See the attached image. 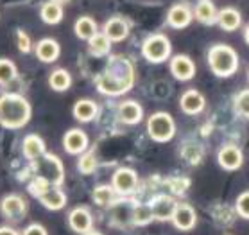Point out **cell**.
Listing matches in <instances>:
<instances>
[{"label":"cell","mask_w":249,"mask_h":235,"mask_svg":"<svg viewBox=\"0 0 249 235\" xmlns=\"http://www.w3.org/2000/svg\"><path fill=\"white\" fill-rule=\"evenodd\" d=\"M33 171L36 174V178L45 180L51 187H59L65 180L63 162L52 153H45L41 158L33 162Z\"/></svg>","instance_id":"277c9868"},{"label":"cell","mask_w":249,"mask_h":235,"mask_svg":"<svg viewBox=\"0 0 249 235\" xmlns=\"http://www.w3.org/2000/svg\"><path fill=\"white\" fill-rule=\"evenodd\" d=\"M27 189H29V192H31V194L34 196V198H38V199H40L41 194H43L45 190L51 189V185L47 183L45 180H41V178H34L33 181H31V185H29Z\"/></svg>","instance_id":"74e56055"},{"label":"cell","mask_w":249,"mask_h":235,"mask_svg":"<svg viewBox=\"0 0 249 235\" xmlns=\"http://www.w3.org/2000/svg\"><path fill=\"white\" fill-rule=\"evenodd\" d=\"M192 9L187 4H174L167 13V23L172 29H185L192 22Z\"/></svg>","instance_id":"2e32d148"},{"label":"cell","mask_w":249,"mask_h":235,"mask_svg":"<svg viewBox=\"0 0 249 235\" xmlns=\"http://www.w3.org/2000/svg\"><path fill=\"white\" fill-rule=\"evenodd\" d=\"M17 47L22 54H29L31 49H33V41H31V36L23 31V29H17Z\"/></svg>","instance_id":"8d00e7d4"},{"label":"cell","mask_w":249,"mask_h":235,"mask_svg":"<svg viewBox=\"0 0 249 235\" xmlns=\"http://www.w3.org/2000/svg\"><path fill=\"white\" fill-rule=\"evenodd\" d=\"M97 165H99V162H97V156L93 151H86V153H83L79 162H77V169H79L83 174H93Z\"/></svg>","instance_id":"1f68e13d"},{"label":"cell","mask_w":249,"mask_h":235,"mask_svg":"<svg viewBox=\"0 0 249 235\" xmlns=\"http://www.w3.org/2000/svg\"><path fill=\"white\" fill-rule=\"evenodd\" d=\"M235 212L244 219H249V190L238 194L237 201H235Z\"/></svg>","instance_id":"d590c367"},{"label":"cell","mask_w":249,"mask_h":235,"mask_svg":"<svg viewBox=\"0 0 249 235\" xmlns=\"http://www.w3.org/2000/svg\"><path fill=\"white\" fill-rule=\"evenodd\" d=\"M208 65L217 77H230L238 70V56L233 47L219 43L208 51Z\"/></svg>","instance_id":"3957f363"},{"label":"cell","mask_w":249,"mask_h":235,"mask_svg":"<svg viewBox=\"0 0 249 235\" xmlns=\"http://www.w3.org/2000/svg\"><path fill=\"white\" fill-rule=\"evenodd\" d=\"M172 224L181 232H188L197 224V212L188 203H178L172 216Z\"/></svg>","instance_id":"4fadbf2b"},{"label":"cell","mask_w":249,"mask_h":235,"mask_svg":"<svg viewBox=\"0 0 249 235\" xmlns=\"http://www.w3.org/2000/svg\"><path fill=\"white\" fill-rule=\"evenodd\" d=\"M18 75V70H17V65L13 63L11 59H7V57H2L0 59V86H7L9 83L17 79Z\"/></svg>","instance_id":"4dcf8cb0"},{"label":"cell","mask_w":249,"mask_h":235,"mask_svg":"<svg viewBox=\"0 0 249 235\" xmlns=\"http://www.w3.org/2000/svg\"><path fill=\"white\" fill-rule=\"evenodd\" d=\"M183 158L190 162V163H199L201 158H203V149L199 147L197 144H188L183 149Z\"/></svg>","instance_id":"e575fe53"},{"label":"cell","mask_w":249,"mask_h":235,"mask_svg":"<svg viewBox=\"0 0 249 235\" xmlns=\"http://www.w3.org/2000/svg\"><path fill=\"white\" fill-rule=\"evenodd\" d=\"M56 2H59V4H63V2H70V0H56Z\"/></svg>","instance_id":"7bdbcfd3"},{"label":"cell","mask_w":249,"mask_h":235,"mask_svg":"<svg viewBox=\"0 0 249 235\" xmlns=\"http://www.w3.org/2000/svg\"><path fill=\"white\" fill-rule=\"evenodd\" d=\"M170 52H172V45L165 35H151L142 43V56L149 63H163L170 57Z\"/></svg>","instance_id":"8992f818"},{"label":"cell","mask_w":249,"mask_h":235,"mask_svg":"<svg viewBox=\"0 0 249 235\" xmlns=\"http://www.w3.org/2000/svg\"><path fill=\"white\" fill-rule=\"evenodd\" d=\"M0 235H22V234H18V230L11 228V226H0Z\"/></svg>","instance_id":"ab89813d"},{"label":"cell","mask_w":249,"mask_h":235,"mask_svg":"<svg viewBox=\"0 0 249 235\" xmlns=\"http://www.w3.org/2000/svg\"><path fill=\"white\" fill-rule=\"evenodd\" d=\"M217 15L219 11L215 9L212 0H199L194 9V17L197 18V22L204 23V25H212L217 22Z\"/></svg>","instance_id":"cb8c5ba5"},{"label":"cell","mask_w":249,"mask_h":235,"mask_svg":"<svg viewBox=\"0 0 249 235\" xmlns=\"http://www.w3.org/2000/svg\"><path fill=\"white\" fill-rule=\"evenodd\" d=\"M0 210L11 221H22L27 214V201L20 194H7L0 203Z\"/></svg>","instance_id":"9c48e42d"},{"label":"cell","mask_w":249,"mask_h":235,"mask_svg":"<svg viewBox=\"0 0 249 235\" xmlns=\"http://www.w3.org/2000/svg\"><path fill=\"white\" fill-rule=\"evenodd\" d=\"M22 151H23V156L27 160L36 162L38 158H41L47 153L45 142H43V138L40 135H27V137L23 138Z\"/></svg>","instance_id":"ffe728a7"},{"label":"cell","mask_w":249,"mask_h":235,"mask_svg":"<svg viewBox=\"0 0 249 235\" xmlns=\"http://www.w3.org/2000/svg\"><path fill=\"white\" fill-rule=\"evenodd\" d=\"M117 113H119L120 122L129 124V126L140 124L142 119H143V109H142V106L136 101H124V103H120Z\"/></svg>","instance_id":"ac0fdd59"},{"label":"cell","mask_w":249,"mask_h":235,"mask_svg":"<svg viewBox=\"0 0 249 235\" xmlns=\"http://www.w3.org/2000/svg\"><path fill=\"white\" fill-rule=\"evenodd\" d=\"M22 235H49V234H47V230L43 228L40 223H33V224H29L27 228L23 230Z\"/></svg>","instance_id":"f35d334b"},{"label":"cell","mask_w":249,"mask_h":235,"mask_svg":"<svg viewBox=\"0 0 249 235\" xmlns=\"http://www.w3.org/2000/svg\"><path fill=\"white\" fill-rule=\"evenodd\" d=\"M31 104L20 93L0 95V126L6 129H22L31 121Z\"/></svg>","instance_id":"7a4b0ae2"},{"label":"cell","mask_w":249,"mask_h":235,"mask_svg":"<svg viewBox=\"0 0 249 235\" xmlns=\"http://www.w3.org/2000/svg\"><path fill=\"white\" fill-rule=\"evenodd\" d=\"M72 113H74L75 121L91 122L97 117V113H99V106H97V103L91 101V99H79V101L74 104Z\"/></svg>","instance_id":"7402d4cb"},{"label":"cell","mask_w":249,"mask_h":235,"mask_svg":"<svg viewBox=\"0 0 249 235\" xmlns=\"http://www.w3.org/2000/svg\"><path fill=\"white\" fill-rule=\"evenodd\" d=\"M235 109L244 119H249V90H242L235 97Z\"/></svg>","instance_id":"836d02e7"},{"label":"cell","mask_w":249,"mask_h":235,"mask_svg":"<svg viewBox=\"0 0 249 235\" xmlns=\"http://www.w3.org/2000/svg\"><path fill=\"white\" fill-rule=\"evenodd\" d=\"M154 216L153 210L149 205H136L131 210V223L136 224V226H145V224L153 223Z\"/></svg>","instance_id":"f546056e"},{"label":"cell","mask_w":249,"mask_h":235,"mask_svg":"<svg viewBox=\"0 0 249 235\" xmlns=\"http://www.w3.org/2000/svg\"><path fill=\"white\" fill-rule=\"evenodd\" d=\"M179 106H181L183 113L197 115L204 109L206 101H204L203 93L197 90H187V92H183L181 99H179Z\"/></svg>","instance_id":"e0dca14e"},{"label":"cell","mask_w":249,"mask_h":235,"mask_svg":"<svg viewBox=\"0 0 249 235\" xmlns=\"http://www.w3.org/2000/svg\"><path fill=\"white\" fill-rule=\"evenodd\" d=\"M97 90L104 95L117 97L129 92L135 85V69L127 57L113 56L106 65V70L97 75Z\"/></svg>","instance_id":"6da1fadb"},{"label":"cell","mask_w":249,"mask_h":235,"mask_svg":"<svg viewBox=\"0 0 249 235\" xmlns=\"http://www.w3.org/2000/svg\"><path fill=\"white\" fill-rule=\"evenodd\" d=\"M170 74L174 75L178 81H190L196 75V65L192 57L185 54H176L170 59Z\"/></svg>","instance_id":"5bb4252c"},{"label":"cell","mask_w":249,"mask_h":235,"mask_svg":"<svg viewBox=\"0 0 249 235\" xmlns=\"http://www.w3.org/2000/svg\"><path fill=\"white\" fill-rule=\"evenodd\" d=\"M68 226L75 234L85 235L93 230V216L88 207H75L68 212Z\"/></svg>","instance_id":"ba28073f"},{"label":"cell","mask_w":249,"mask_h":235,"mask_svg":"<svg viewBox=\"0 0 249 235\" xmlns=\"http://www.w3.org/2000/svg\"><path fill=\"white\" fill-rule=\"evenodd\" d=\"M91 198H93L95 205H99V207H111V205H115L117 192H115L111 185H97L93 192H91Z\"/></svg>","instance_id":"83f0119b"},{"label":"cell","mask_w":249,"mask_h":235,"mask_svg":"<svg viewBox=\"0 0 249 235\" xmlns=\"http://www.w3.org/2000/svg\"><path fill=\"white\" fill-rule=\"evenodd\" d=\"M85 235H104V234H101V232H97V230H91V232H88V234H85Z\"/></svg>","instance_id":"b9f144b4"},{"label":"cell","mask_w":249,"mask_h":235,"mask_svg":"<svg viewBox=\"0 0 249 235\" xmlns=\"http://www.w3.org/2000/svg\"><path fill=\"white\" fill-rule=\"evenodd\" d=\"M40 203L47 208V210L56 212V210L65 208V205H67V194H65L59 187H51V189L45 190V192L41 194Z\"/></svg>","instance_id":"44dd1931"},{"label":"cell","mask_w":249,"mask_h":235,"mask_svg":"<svg viewBox=\"0 0 249 235\" xmlns=\"http://www.w3.org/2000/svg\"><path fill=\"white\" fill-rule=\"evenodd\" d=\"M147 135L154 142H169L176 135V122L167 111H156L147 119Z\"/></svg>","instance_id":"5b68a950"},{"label":"cell","mask_w":249,"mask_h":235,"mask_svg":"<svg viewBox=\"0 0 249 235\" xmlns=\"http://www.w3.org/2000/svg\"><path fill=\"white\" fill-rule=\"evenodd\" d=\"M34 52H36V57L40 59L41 63H54L59 57V54H61V47L52 38H43V40L38 41Z\"/></svg>","instance_id":"d6986e66"},{"label":"cell","mask_w":249,"mask_h":235,"mask_svg":"<svg viewBox=\"0 0 249 235\" xmlns=\"http://www.w3.org/2000/svg\"><path fill=\"white\" fill-rule=\"evenodd\" d=\"M40 17L49 25H56V23H59L63 20V6L56 0H49L41 6Z\"/></svg>","instance_id":"484cf974"},{"label":"cell","mask_w":249,"mask_h":235,"mask_svg":"<svg viewBox=\"0 0 249 235\" xmlns=\"http://www.w3.org/2000/svg\"><path fill=\"white\" fill-rule=\"evenodd\" d=\"M248 79H249V70H248Z\"/></svg>","instance_id":"ee69618b"},{"label":"cell","mask_w":249,"mask_h":235,"mask_svg":"<svg viewBox=\"0 0 249 235\" xmlns=\"http://www.w3.org/2000/svg\"><path fill=\"white\" fill-rule=\"evenodd\" d=\"M102 33L108 36L111 43H120L129 36V22L120 17L109 18L108 22L104 23Z\"/></svg>","instance_id":"9a60e30c"},{"label":"cell","mask_w":249,"mask_h":235,"mask_svg":"<svg viewBox=\"0 0 249 235\" xmlns=\"http://www.w3.org/2000/svg\"><path fill=\"white\" fill-rule=\"evenodd\" d=\"M111 187L120 196L131 194L138 187V174L131 167H120V169H117L113 172V176H111Z\"/></svg>","instance_id":"52a82bcc"},{"label":"cell","mask_w":249,"mask_h":235,"mask_svg":"<svg viewBox=\"0 0 249 235\" xmlns=\"http://www.w3.org/2000/svg\"><path fill=\"white\" fill-rule=\"evenodd\" d=\"M167 187L170 189V192L176 196H181L185 194L190 187V180L188 178H183V176H176V178H170L167 181Z\"/></svg>","instance_id":"d6a6232c"},{"label":"cell","mask_w":249,"mask_h":235,"mask_svg":"<svg viewBox=\"0 0 249 235\" xmlns=\"http://www.w3.org/2000/svg\"><path fill=\"white\" fill-rule=\"evenodd\" d=\"M217 162H219V165L224 171H237L244 163L242 149L237 147V145H233V144H226L217 153Z\"/></svg>","instance_id":"8fae6325"},{"label":"cell","mask_w":249,"mask_h":235,"mask_svg":"<svg viewBox=\"0 0 249 235\" xmlns=\"http://www.w3.org/2000/svg\"><path fill=\"white\" fill-rule=\"evenodd\" d=\"M74 33L79 40L90 41L91 38L99 33V29H97V22L91 17L77 18V22H75V25H74Z\"/></svg>","instance_id":"d4e9b609"},{"label":"cell","mask_w":249,"mask_h":235,"mask_svg":"<svg viewBox=\"0 0 249 235\" xmlns=\"http://www.w3.org/2000/svg\"><path fill=\"white\" fill-rule=\"evenodd\" d=\"M88 144H90L88 135L79 127L68 129L65 133V137H63V147H65L68 155H83L88 149Z\"/></svg>","instance_id":"30bf717a"},{"label":"cell","mask_w":249,"mask_h":235,"mask_svg":"<svg viewBox=\"0 0 249 235\" xmlns=\"http://www.w3.org/2000/svg\"><path fill=\"white\" fill-rule=\"evenodd\" d=\"M151 210H153L154 221H172L174 210L178 207V203L172 196L169 194H160L151 201Z\"/></svg>","instance_id":"7c38bea8"},{"label":"cell","mask_w":249,"mask_h":235,"mask_svg":"<svg viewBox=\"0 0 249 235\" xmlns=\"http://www.w3.org/2000/svg\"><path fill=\"white\" fill-rule=\"evenodd\" d=\"M49 85L54 92H67L68 88L72 86V75L65 69H56L52 70L49 75Z\"/></svg>","instance_id":"4316f807"},{"label":"cell","mask_w":249,"mask_h":235,"mask_svg":"<svg viewBox=\"0 0 249 235\" xmlns=\"http://www.w3.org/2000/svg\"><path fill=\"white\" fill-rule=\"evenodd\" d=\"M88 47H90V52L93 56L102 57V56H108L109 51H111V41L104 33H97L90 41H88Z\"/></svg>","instance_id":"f1b7e54d"},{"label":"cell","mask_w":249,"mask_h":235,"mask_svg":"<svg viewBox=\"0 0 249 235\" xmlns=\"http://www.w3.org/2000/svg\"><path fill=\"white\" fill-rule=\"evenodd\" d=\"M217 23H219V27L224 29V31H237L240 27V23H242V15L238 9L235 7H224L219 11L217 15Z\"/></svg>","instance_id":"603a6c76"},{"label":"cell","mask_w":249,"mask_h":235,"mask_svg":"<svg viewBox=\"0 0 249 235\" xmlns=\"http://www.w3.org/2000/svg\"><path fill=\"white\" fill-rule=\"evenodd\" d=\"M244 40H246V43L249 45V25L246 27V31H244Z\"/></svg>","instance_id":"60d3db41"}]
</instances>
